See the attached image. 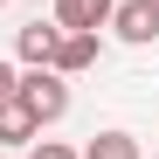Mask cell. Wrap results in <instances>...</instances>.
<instances>
[{"label":"cell","mask_w":159,"mask_h":159,"mask_svg":"<svg viewBox=\"0 0 159 159\" xmlns=\"http://www.w3.org/2000/svg\"><path fill=\"white\" fill-rule=\"evenodd\" d=\"M14 97L35 111V125H56V118H69V76H56L48 62H35L28 76H14Z\"/></svg>","instance_id":"cell-1"},{"label":"cell","mask_w":159,"mask_h":159,"mask_svg":"<svg viewBox=\"0 0 159 159\" xmlns=\"http://www.w3.org/2000/svg\"><path fill=\"white\" fill-rule=\"evenodd\" d=\"M97 56H104L97 28H62V35H56V56H48V69H56V76H83Z\"/></svg>","instance_id":"cell-2"},{"label":"cell","mask_w":159,"mask_h":159,"mask_svg":"<svg viewBox=\"0 0 159 159\" xmlns=\"http://www.w3.org/2000/svg\"><path fill=\"white\" fill-rule=\"evenodd\" d=\"M104 28H118V42H131V48H145V42L159 35V7H152V0H118Z\"/></svg>","instance_id":"cell-3"},{"label":"cell","mask_w":159,"mask_h":159,"mask_svg":"<svg viewBox=\"0 0 159 159\" xmlns=\"http://www.w3.org/2000/svg\"><path fill=\"white\" fill-rule=\"evenodd\" d=\"M35 139H42L35 111H28V104L7 90V97H0V152H14V145H35Z\"/></svg>","instance_id":"cell-4"},{"label":"cell","mask_w":159,"mask_h":159,"mask_svg":"<svg viewBox=\"0 0 159 159\" xmlns=\"http://www.w3.org/2000/svg\"><path fill=\"white\" fill-rule=\"evenodd\" d=\"M118 0H56V28H104Z\"/></svg>","instance_id":"cell-5"},{"label":"cell","mask_w":159,"mask_h":159,"mask_svg":"<svg viewBox=\"0 0 159 159\" xmlns=\"http://www.w3.org/2000/svg\"><path fill=\"white\" fill-rule=\"evenodd\" d=\"M56 35H62L56 21H28V28L14 35V48H21V62H28V69H35V62H48V56H56Z\"/></svg>","instance_id":"cell-6"},{"label":"cell","mask_w":159,"mask_h":159,"mask_svg":"<svg viewBox=\"0 0 159 159\" xmlns=\"http://www.w3.org/2000/svg\"><path fill=\"white\" fill-rule=\"evenodd\" d=\"M76 159H145V152H139V139H131V131H97Z\"/></svg>","instance_id":"cell-7"},{"label":"cell","mask_w":159,"mask_h":159,"mask_svg":"<svg viewBox=\"0 0 159 159\" xmlns=\"http://www.w3.org/2000/svg\"><path fill=\"white\" fill-rule=\"evenodd\" d=\"M28 159H76V152H69L62 139H35V145H28Z\"/></svg>","instance_id":"cell-8"},{"label":"cell","mask_w":159,"mask_h":159,"mask_svg":"<svg viewBox=\"0 0 159 159\" xmlns=\"http://www.w3.org/2000/svg\"><path fill=\"white\" fill-rule=\"evenodd\" d=\"M14 90V62H0V97H7Z\"/></svg>","instance_id":"cell-9"},{"label":"cell","mask_w":159,"mask_h":159,"mask_svg":"<svg viewBox=\"0 0 159 159\" xmlns=\"http://www.w3.org/2000/svg\"><path fill=\"white\" fill-rule=\"evenodd\" d=\"M0 7H7V0H0Z\"/></svg>","instance_id":"cell-10"},{"label":"cell","mask_w":159,"mask_h":159,"mask_svg":"<svg viewBox=\"0 0 159 159\" xmlns=\"http://www.w3.org/2000/svg\"><path fill=\"white\" fill-rule=\"evenodd\" d=\"M152 7H159V0H152Z\"/></svg>","instance_id":"cell-11"},{"label":"cell","mask_w":159,"mask_h":159,"mask_svg":"<svg viewBox=\"0 0 159 159\" xmlns=\"http://www.w3.org/2000/svg\"><path fill=\"white\" fill-rule=\"evenodd\" d=\"M0 159H7V152H0Z\"/></svg>","instance_id":"cell-12"}]
</instances>
